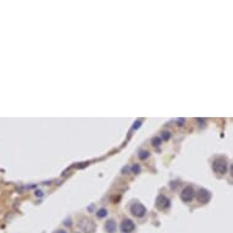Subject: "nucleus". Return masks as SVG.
Returning <instances> with one entry per match:
<instances>
[{"label": "nucleus", "instance_id": "f257e3e1", "mask_svg": "<svg viewBox=\"0 0 233 233\" xmlns=\"http://www.w3.org/2000/svg\"><path fill=\"white\" fill-rule=\"evenodd\" d=\"M212 168H214V171L216 172V173H220V174L226 173V171H227V162H226V160L225 159H221V158L216 159V160L214 161V164H212Z\"/></svg>", "mask_w": 233, "mask_h": 233}, {"label": "nucleus", "instance_id": "f03ea898", "mask_svg": "<svg viewBox=\"0 0 233 233\" xmlns=\"http://www.w3.org/2000/svg\"><path fill=\"white\" fill-rule=\"evenodd\" d=\"M131 212L137 217H142V216L145 215V212H147V209H145L142 204L136 203V204H133V205L131 206Z\"/></svg>", "mask_w": 233, "mask_h": 233}, {"label": "nucleus", "instance_id": "7ed1b4c3", "mask_svg": "<svg viewBox=\"0 0 233 233\" xmlns=\"http://www.w3.org/2000/svg\"><path fill=\"white\" fill-rule=\"evenodd\" d=\"M79 227L85 233H93L95 230V225L90 220H85V219H82V221L79 222Z\"/></svg>", "mask_w": 233, "mask_h": 233}, {"label": "nucleus", "instance_id": "20e7f679", "mask_svg": "<svg viewBox=\"0 0 233 233\" xmlns=\"http://www.w3.org/2000/svg\"><path fill=\"white\" fill-rule=\"evenodd\" d=\"M181 198H182L183 201H190L194 198V189H193V187H190V185L185 187L182 190V195H181Z\"/></svg>", "mask_w": 233, "mask_h": 233}, {"label": "nucleus", "instance_id": "39448f33", "mask_svg": "<svg viewBox=\"0 0 233 233\" xmlns=\"http://www.w3.org/2000/svg\"><path fill=\"white\" fill-rule=\"evenodd\" d=\"M134 228H136L134 223H133L131 220H128V219L123 220V222L121 223V231L123 233H131V232L134 231Z\"/></svg>", "mask_w": 233, "mask_h": 233}, {"label": "nucleus", "instance_id": "423d86ee", "mask_svg": "<svg viewBox=\"0 0 233 233\" xmlns=\"http://www.w3.org/2000/svg\"><path fill=\"white\" fill-rule=\"evenodd\" d=\"M210 196H211V194H210V192L209 190H206V189H199V192L196 193V198H198V200H199L200 203H207L209 200H210Z\"/></svg>", "mask_w": 233, "mask_h": 233}, {"label": "nucleus", "instance_id": "0eeeda50", "mask_svg": "<svg viewBox=\"0 0 233 233\" xmlns=\"http://www.w3.org/2000/svg\"><path fill=\"white\" fill-rule=\"evenodd\" d=\"M156 206L159 209H167L170 206V200L165 195H159L156 198Z\"/></svg>", "mask_w": 233, "mask_h": 233}, {"label": "nucleus", "instance_id": "6e6552de", "mask_svg": "<svg viewBox=\"0 0 233 233\" xmlns=\"http://www.w3.org/2000/svg\"><path fill=\"white\" fill-rule=\"evenodd\" d=\"M105 230L108 233H115L116 230H117V227H116V222L114 220H109L106 225H105Z\"/></svg>", "mask_w": 233, "mask_h": 233}, {"label": "nucleus", "instance_id": "1a4fd4ad", "mask_svg": "<svg viewBox=\"0 0 233 233\" xmlns=\"http://www.w3.org/2000/svg\"><path fill=\"white\" fill-rule=\"evenodd\" d=\"M138 156H139V159L141 160H144V159H147L148 156H149V153L147 150H141L139 151V154H138Z\"/></svg>", "mask_w": 233, "mask_h": 233}, {"label": "nucleus", "instance_id": "9d476101", "mask_svg": "<svg viewBox=\"0 0 233 233\" xmlns=\"http://www.w3.org/2000/svg\"><path fill=\"white\" fill-rule=\"evenodd\" d=\"M106 214H108V211L105 210V209H100V210L98 211V216L99 217H104V216H106Z\"/></svg>", "mask_w": 233, "mask_h": 233}, {"label": "nucleus", "instance_id": "9b49d317", "mask_svg": "<svg viewBox=\"0 0 233 233\" xmlns=\"http://www.w3.org/2000/svg\"><path fill=\"white\" fill-rule=\"evenodd\" d=\"M161 134H162V138H164L165 141H167V139L170 138V132H167V131H166V132H162Z\"/></svg>", "mask_w": 233, "mask_h": 233}, {"label": "nucleus", "instance_id": "f8f14e48", "mask_svg": "<svg viewBox=\"0 0 233 233\" xmlns=\"http://www.w3.org/2000/svg\"><path fill=\"white\" fill-rule=\"evenodd\" d=\"M132 171L134 172V173H139V171H141V167H139L138 165H134L132 167Z\"/></svg>", "mask_w": 233, "mask_h": 233}, {"label": "nucleus", "instance_id": "ddd939ff", "mask_svg": "<svg viewBox=\"0 0 233 233\" xmlns=\"http://www.w3.org/2000/svg\"><path fill=\"white\" fill-rule=\"evenodd\" d=\"M153 143H154V145H160V139L159 138H154Z\"/></svg>", "mask_w": 233, "mask_h": 233}, {"label": "nucleus", "instance_id": "4468645a", "mask_svg": "<svg viewBox=\"0 0 233 233\" xmlns=\"http://www.w3.org/2000/svg\"><path fill=\"white\" fill-rule=\"evenodd\" d=\"M139 126H141V121H137L136 123H134V126H133V128H138Z\"/></svg>", "mask_w": 233, "mask_h": 233}, {"label": "nucleus", "instance_id": "2eb2a0df", "mask_svg": "<svg viewBox=\"0 0 233 233\" xmlns=\"http://www.w3.org/2000/svg\"><path fill=\"white\" fill-rule=\"evenodd\" d=\"M231 174L233 176V164H232V166H231Z\"/></svg>", "mask_w": 233, "mask_h": 233}, {"label": "nucleus", "instance_id": "dca6fc26", "mask_svg": "<svg viewBox=\"0 0 233 233\" xmlns=\"http://www.w3.org/2000/svg\"><path fill=\"white\" fill-rule=\"evenodd\" d=\"M56 233H67V232H65V231H62V230H61V231H57Z\"/></svg>", "mask_w": 233, "mask_h": 233}]
</instances>
